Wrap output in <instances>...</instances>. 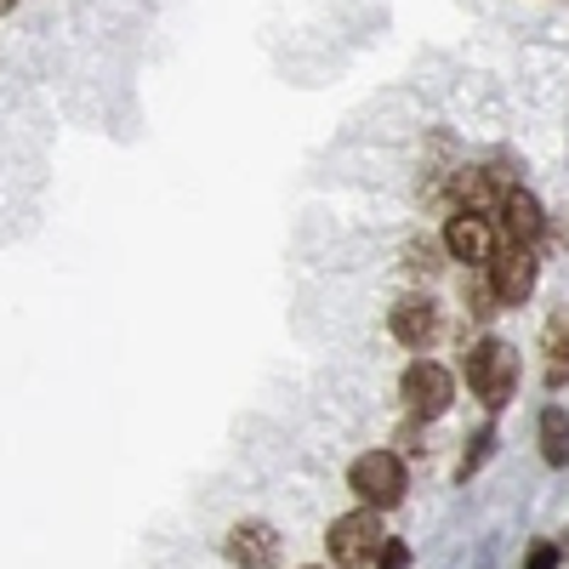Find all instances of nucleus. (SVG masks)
Masks as SVG:
<instances>
[{
  "instance_id": "dca6fc26",
  "label": "nucleus",
  "mask_w": 569,
  "mask_h": 569,
  "mask_svg": "<svg viewBox=\"0 0 569 569\" xmlns=\"http://www.w3.org/2000/svg\"><path fill=\"white\" fill-rule=\"evenodd\" d=\"M12 7H18V0H0V18H7V12H12Z\"/></svg>"
},
{
  "instance_id": "7ed1b4c3",
  "label": "nucleus",
  "mask_w": 569,
  "mask_h": 569,
  "mask_svg": "<svg viewBox=\"0 0 569 569\" xmlns=\"http://www.w3.org/2000/svg\"><path fill=\"white\" fill-rule=\"evenodd\" d=\"M348 490H353L365 507H376V512L399 507V501H405V461H399L393 450H370V456H359V461L348 467Z\"/></svg>"
},
{
  "instance_id": "2eb2a0df",
  "label": "nucleus",
  "mask_w": 569,
  "mask_h": 569,
  "mask_svg": "<svg viewBox=\"0 0 569 569\" xmlns=\"http://www.w3.org/2000/svg\"><path fill=\"white\" fill-rule=\"evenodd\" d=\"M433 257H439L433 246H416V251H410V268H421V273H433V268H439Z\"/></svg>"
},
{
  "instance_id": "0eeeda50",
  "label": "nucleus",
  "mask_w": 569,
  "mask_h": 569,
  "mask_svg": "<svg viewBox=\"0 0 569 569\" xmlns=\"http://www.w3.org/2000/svg\"><path fill=\"white\" fill-rule=\"evenodd\" d=\"M496 222L512 246H536L541 233H547V217H541V200L530 194V188H507L501 206H496Z\"/></svg>"
},
{
  "instance_id": "f257e3e1",
  "label": "nucleus",
  "mask_w": 569,
  "mask_h": 569,
  "mask_svg": "<svg viewBox=\"0 0 569 569\" xmlns=\"http://www.w3.org/2000/svg\"><path fill=\"white\" fill-rule=\"evenodd\" d=\"M325 547H330V563H337V569H376V558H382V547H388V536H382V518H376V507L342 512L337 525H330Z\"/></svg>"
},
{
  "instance_id": "6e6552de",
  "label": "nucleus",
  "mask_w": 569,
  "mask_h": 569,
  "mask_svg": "<svg viewBox=\"0 0 569 569\" xmlns=\"http://www.w3.org/2000/svg\"><path fill=\"white\" fill-rule=\"evenodd\" d=\"M228 558L240 563V569H273L279 563V536H273V525H233L228 530Z\"/></svg>"
},
{
  "instance_id": "1a4fd4ad",
  "label": "nucleus",
  "mask_w": 569,
  "mask_h": 569,
  "mask_svg": "<svg viewBox=\"0 0 569 569\" xmlns=\"http://www.w3.org/2000/svg\"><path fill=\"white\" fill-rule=\"evenodd\" d=\"M393 337L405 342V348H427L439 337V308L427 302V297H405L399 308H393Z\"/></svg>"
},
{
  "instance_id": "423d86ee",
  "label": "nucleus",
  "mask_w": 569,
  "mask_h": 569,
  "mask_svg": "<svg viewBox=\"0 0 569 569\" xmlns=\"http://www.w3.org/2000/svg\"><path fill=\"white\" fill-rule=\"evenodd\" d=\"M496 217H479V211H456L450 222H445V251L456 257V262H472V268H485L490 257H496Z\"/></svg>"
},
{
  "instance_id": "39448f33",
  "label": "nucleus",
  "mask_w": 569,
  "mask_h": 569,
  "mask_svg": "<svg viewBox=\"0 0 569 569\" xmlns=\"http://www.w3.org/2000/svg\"><path fill=\"white\" fill-rule=\"evenodd\" d=\"M485 273H490V284H496L501 308H518V302H530V291H536V251L501 240L496 257L485 262Z\"/></svg>"
},
{
  "instance_id": "f8f14e48",
  "label": "nucleus",
  "mask_w": 569,
  "mask_h": 569,
  "mask_svg": "<svg viewBox=\"0 0 569 569\" xmlns=\"http://www.w3.org/2000/svg\"><path fill=\"white\" fill-rule=\"evenodd\" d=\"M496 302H501V297H496L490 273H472V279H467V308H472V313L485 319V313H496Z\"/></svg>"
},
{
  "instance_id": "f03ea898",
  "label": "nucleus",
  "mask_w": 569,
  "mask_h": 569,
  "mask_svg": "<svg viewBox=\"0 0 569 569\" xmlns=\"http://www.w3.org/2000/svg\"><path fill=\"white\" fill-rule=\"evenodd\" d=\"M467 388L479 393L490 410H501L518 388V353L507 342H479V348H467Z\"/></svg>"
},
{
  "instance_id": "4468645a",
  "label": "nucleus",
  "mask_w": 569,
  "mask_h": 569,
  "mask_svg": "<svg viewBox=\"0 0 569 569\" xmlns=\"http://www.w3.org/2000/svg\"><path fill=\"white\" fill-rule=\"evenodd\" d=\"M405 558H410V552H405L399 541H388V547H382V563H376V569H405Z\"/></svg>"
},
{
  "instance_id": "20e7f679",
  "label": "nucleus",
  "mask_w": 569,
  "mask_h": 569,
  "mask_svg": "<svg viewBox=\"0 0 569 569\" xmlns=\"http://www.w3.org/2000/svg\"><path fill=\"white\" fill-rule=\"evenodd\" d=\"M399 393H405V405H410L421 421H439V416L450 410V399H456V376H450L439 359H416V365L405 370Z\"/></svg>"
},
{
  "instance_id": "9b49d317",
  "label": "nucleus",
  "mask_w": 569,
  "mask_h": 569,
  "mask_svg": "<svg viewBox=\"0 0 569 569\" xmlns=\"http://www.w3.org/2000/svg\"><path fill=\"white\" fill-rule=\"evenodd\" d=\"M547 382L563 388L569 382V313H558L547 325Z\"/></svg>"
},
{
  "instance_id": "9d476101",
  "label": "nucleus",
  "mask_w": 569,
  "mask_h": 569,
  "mask_svg": "<svg viewBox=\"0 0 569 569\" xmlns=\"http://www.w3.org/2000/svg\"><path fill=\"white\" fill-rule=\"evenodd\" d=\"M541 456L552 467H569V410H558V405L541 410Z\"/></svg>"
},
{
  "instance_id": "ddd939ff",
  "label": "nucleus",
  "mask_w": 569,
  "mask_h": 569,
  "mask_svg": "<svg viewBox=\"0 0 569 569\" xmlns=\"http://www.w3.org/2000/svg\"><path fill=\"white\" fill-rule=\"evenodd\" d=\"M558 558H563V552H558V541H536V547H530V558H525V569H558Z\"/></svg>"
}]
</instances>
